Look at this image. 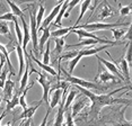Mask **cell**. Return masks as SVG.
Segmentation results:
<instances>
[{
  "instance_id": "1",
  "label": "cell",
  "mask_w": 132,
  "mask_h": 126,
  "mask_svg": "<svg viewBox=\"0 0 132 126\" xmlns=\"http://www.w3.org/2000/svg\"><path fill=\"white\" fill-rule=\"evenodd\" d=\"M76 90H79L81 91V94H84L86 96L89 100L92 101V107H90V115L93 118H96L100 114L101 109L105 106H111V105H116V104H128L130 105V101L128 99H122V98H114L113 95L116 94L118 91L122 89H129L130 90V85H129L127 88H122V89H116L114 91L110 92V94H106V95H96L94 92H92L90 90L88 89H85V88H81V87H78V86H75Z\"/></svg>"
},
{
  "instance_id": "2",
  "label": "cell",
  "mask_w": 132,
  "mask_h": 126,
  "mask_svg": "<svg viewBox=\"0 0 132 126\" xmlns=\"http://www.w3.org/2000/svg\"><path fill=\"white\" fill-rule=\"evenodd\" d=\"M59 70L62 71V73L64 74V81L69 82L70 85L73 86H78V87H81V88L85 89H94V90H100V91H104V90L107 89V87H102L98 83H94L90 82V81H86L85 79H81V78H77V77H72L71 74H69L67 71H64L63 68H61V65L59 67Z\"/></svg>"
},
{
  "instance_id": "3",
  "label": "cell",
  "mask_w": 132,
  "mask_h": 126,
  "mask_svg": "<svg viewBox=\"0 0 132 126\" xmlns=\"http://www.w3.org/2000/svg\"><path fill=\"white\" fill-rule=\"evenodd\" d=\"M29 67H31V72H35V73L38 74V78H37V82L40 83V85L42 86V89H43V96H42V101H44L47 106H49V94H50V89L51 87H52L53 82H55L56 80L59 79L58 77L55 78V79H53L52 78H49L46 76V74L42 73V72H37L36 70H34V68L31 65V61H29Z\"/></svg>"
},
{
  "instance_id": "4",
  "label": "cell",
  "mask_w": 132,
  "mask_h": 126,
  "mask_svg": "<svg viewBox=\"0 0 132 126\" xmlns=\"http://www.w3.org/2000/svg\"><path fill=\"white\" fill-rule=\"evenodd\" d=\"M131 23H92V24H85L79 27H75V28H80L85 29L88 33H93L96 31H103V29H112L114 27H120V26H130ZM73 28V29H75Z\"/></svg>"
},
{
  "instance_id": "5",
  "label": "cell",
  "mask_w": 132,
  "mask_h": 126,
  "mask_svg": "<svg viewBox=\"0 0 132 126\" xmlns=\"http://www.w3.org/2000/svg\"><path fill=\"white\" fill-rule=\"evenodd\" d=\"M106 55H109V56H110L111 62H110V61H106V60L103 59V58H101L100 55H96V59H97L101 63H103L105 67H106V68L110 70V72H111L112 74H114V76H116V77H118L121 81H125L124 77H123V76H122V73H121V71H120L119 69H118V65H116L118 63H116V61L112 58V55H111V54H110L109 52H106Z\"/></svg>"
},
{
  "instance_id": "6",
  "label": "cell",
  "mask_w": 132,
  "mask_h": 126,
  "mask_svg": "<svg viewBox=\"0 0 132 126\" xmlns=\"http://www.w3.org/2000/svg\"><path fill=\"white\" fill-rule=\"evenodd\" d=\"M100 62V61H98ZM95 81H98L100 83H106V82H115V83H120L121 80L119 79L116 76L112 74L109 71H102V63H98V73L95 77Z\"/></svg>"
},
{
  "instance_id": "7",
  "label": "cell",
  "mask_w": 132,
  "mask_h": 126,
  "mask_svg": "<svg viewBox=\"0 0 132 126\" xmlns=\"http://www.w3.org/2000/svg\"><path fill=\"white\" fill-rule=\"evenodd\" d=\"M53 41H54V43H55V47H54V50H53L52 54H50V61H52L53 65H56L60 56L62 55V51L64 49V37L53 38Z\"/></svg>"
},
{
  "instance_id": "8",
  "label": "cell",
  "mask_w": 132,
  "mask_h": 126,
  "mask_svg": "<svg viewBox=\"0 0 132 126\" xmlns=\"http://www.w3.org/2000/svg\"><path fill=\"white\" fill-rule=\"evenodd\" d=\"M62 4H63V2H59V4L56 5L55 7L52 9V11H51V13H50V15H49V16H47V17L45 18V19L43 20V24H42L41 27L37 29V32H42V29L46 28L47 26H50V25H51V23H52L53 20L55 19V17H56V15H58L59 10H60V9H61V7H62Z\"/></svg>"
},
{
  "instance_id": "9",
  "label": "cell",
  "mask_w": 132,
  "mask_h": 126,
  "mask_svg": "<svg viewBox=\"0 0 132 126\" xmlns=\"http://www.w3.org/2000/svg\"><path fill=\"white\" fill-rule=\"evenodd\" d=\"M51 28H52V26H47L46 28L42 29V36L40 37V41H38L37 43V47H38V58H41L42 55H43V46L44 44L46 43L47 41L50 40L51 37Z\"/></svg>"
},
{
  "instance_id": "10",
  "label": "cell",
  "mask_w": 132,
  "mask_h": 126,
  "mask_svg": "<svg viewBox=\"0 0 132 126\" xmlns=\"http://www.w3.org/2000/svg\"><path fill=\"white\" fill-rule=\"evenodd\" d=\"M113 15H114L113 8L111 7L107 2L104 1V2H102V4L98 6V15H97L98 19L103 20V19H105V18H107V17L113 16Z\"/></svg>"
},
{
  "instance_id": "11",
  "label": "cell",
  "mask_w": 132,
  "mask_h": 126,
  "mask_svg": "<svg viewBox=\"0 0 132 126\" xmlns=\"http://www.w3.org/2000/svg\"><path fill=\"white\" fill-rule=\"evenodd\" d=\"M88 100L89 99L87 97H84V98L78 99L77 101H75L72 105V108H71V115H72V117L77 116L86 106H88V104H89Z\"/></svg>"
},
{
  "instance_id": "12",
  "label": "cell",
  "mask_w": 132,
  "mask_h": 126,
  "mask_svg": "<svg viewBox=\"0 0 132 126\" xmlns=\"http://www.w3.org/2000/svg\"><path fill=\"white\" fill-rule=\"evenodd\" d=\"M9 76V79L5 82V87H4V100L6 101H9L11 97L14 95V90H15V82L10 79Z\"/></svg>"
},
{
  "instance_id": "13",
  "label": "cell",
  "mask_w": 132,
  "mask_h": 126,
  "mask_svg": "<svg viewBox=\"0 0 132 126\" xmlns=\"http://www.w3.org/2000/svg\"><path fill=\"white\" fill-rule=\"evenodd\" d=\"M53 91H54L53 94L52 92L49 94V108H51V109H53V108L60 103L61 96L63 94V91H62L61 89H55V90H53Z\"/></svg>"
},
{
  "instance_id": "14",
  "label": "cell",
  "mask_w": 132,
  "mask_h": 126,
  "mask_svg": "<svg viewBox=\"0 0 132 126\" xmlns=\"http://www.w3.org/2000/svg\"><path fill=\"white\" fill-rule=\"evenodd\" d=\"M23 24V42H22V49L23 51H26V46H27L28 42L31 41V32H29V27L25 22V18H20Z\"/></svg>"
},
{
  "instance_id": "15",
  "label": "cell",
  "mask_w": 132,
  "mask_h": 126,
  "mask_svg": "<svg viewBox=\"0 0 132 126\" xmlns=\"http://www.w3.org/2000/svg\"><path fill=\"white\" fill-rule=\"evenodd\" d=\"M42 103H43V101L40 100L38 103H36V105H35V106H31V107L25 108V109L23 110V113L18 116V118H16V119H25V118H26V119H28V118H32L33 115H34L35 112H36V109L41 106V104H42Z\"/></svg>"
},
{
  "instance_id": "16",
  "label": "cell",
  "mask_w": 132,
  "mask_h": 126,
  "mask_svg": "<svg viewBox=\"0 0 132 126\" xmlns=\"http://www.w3.org/2000/svg\"><path fill=\"white\" fill-rule=\"evenodd\" d=\"M15 50H16L17 52V56H18V62H19V70H18V77H22L23 73H24V67H25V61H24V58H25V55H24V51L22 49V46L16 43L15 44Z\"/></svg>"
},
{
  "instance_id": "17",
  "label": "cell",
  "mask_w": 132,
  "mask_h": 126,
  "mask_svg": "<svg viewBox=\"0 0 132 126\" xmlns=\"http://www.w3.org/2000/svg\"><path fill=\"white\" fill-rule=\"evenodd\" d=\"M29 54H31V55H28L29 58H31V59L33 60V61H34L35 63H36V64H38V67L42 68L44 71H46L47 73L51 74V76H52V77H56V76H58V73H56V71L54 70V68H53V67H51V65H45V64H43V63H42V62L40 61V60L36 59L34 55H33V52H32V51H31V52H29Z\"/></svg>"
},
{
  "instance_id": "18",
  "label": "cell",
  "mask_w": 132,
  "mask_h": 126,
  "mask_svg": "<svg viewBox=\"0 0 132 126\" xmlns=\"http://www.w3.org/2000/svg\"><path fill=\"white\" fill-rule=\"evenodd\" d=\"M64 100H65V99L63 98V100H62L61 104H60V107H59V109H58V113H56L55 118H54L53 126H62V125H63V123H64V110H63Z\"/></svg>"
},
{
  "instance_id": "19",
  "label": "cell",
  "mask_w": 132,
  "mask_h": 126,
  "mask_svg": "<svg viewBox=\"0 0 132 126\" xmlns=\"http://www.w3.org/2000/svg\"><path fill=\"white\" fill-rule=\"evenodd\" d=\"M73 29V27H59V29L56 31L51 32V36L53 38H61L64 37L65 35H68L69 33H71V31Z\"/></svg>"
},
{
  "instance_id": "20",
  "label": "cell",
  "mask_w": 132,
  "mask_h": 126,
  "mask_svg": "<svg viewBox=\"0 0 132 126\" xmlns=\"http://www.w3.org/2000/svg\"><path fill=\"white\" fill-rule=\"evenodd\" d=\"M19 96H20V92L18 91V89L16 90V92L13 95V97L9 101H7V105H6V112H9L13 108H15L17 105H19Z\"/></svg>"
},
{
  "instance_id": "21",
  "label": "cell",
  "mask_w": 132,
  "mask_h": 126,
  "mask_svg": "<svg viewBox=\"0 0 132 126\" xmlns=\"http://www.w3.org/2000/svg\"><path fill=\"white\" fill-rule=\"evenodd\" d=\"M71 33H75V34L78 35V37L79 38H92V40H101V37H98V36L94 35L93 33H88L86 32L85 29H72Z\"/></svg>"
},
{
  "instance_id": "22",
  "label": "cell",
  "mask_w": 132,
  "mask_h": 126,
  "mask_svg": "<svg viewBox=\"0 0 132 126\" xmlns=\"http://www.w3.org/2000/svg\"><path fill=\"white\" fill-rule=\"evenodd\" d=\"M77 94H78V91H77L76 89L70 90V92H69V95L67 96V98H65V100H64V105H63L64 113L67 112V110H69V108H70V105L72 104V101L75 100V98H76Z\"/></svg>"
},
{
  "instance_id": "23",
  "label": "cell",
  "mask_w": 132,
  "mask_h": 126,
  "mask_svg": "<svg viewBox=\"0 0 132 126\" xmlns=\"http://www.w3.org/2000/svg\"><path fill=\"white\" fill-rule=\"evenodd\" d=\"M116 65H119L120 68H121V73H122V76L124 77V79L125 81H130V73H129V65H128V63L127 61L124 60V58H122L121 59V61H120L119 64H116Z\"/></svg>"
},
{
  "instance_id": "24",
  "label": "cell",
  "mask_w": 132,
  "mask_h": 126,
  "mask_svg": "<svg viewBox=\"0 0 132 126\" xmlns=\"http://www.w3.org/2000/svg\"><path fill=\"white\" fill-rule=\"evenodd\" d=\"M90 5H92V1H89V0H85V1L81 2V5H80V15H79V17H78L75 27H77V25L79 24V22L81 20V18L84 17V15H85V13L88 10V8L90 7ZM75 27H73V28H75Z\"/></svg>"
},
{
  "instance_id": "25",
  "label": "cell",
  "mask_w": 132,
  "mask_h": 126,
  "mask_svg": "<svg viewBox=\"0 0 132 126\" xmlns=\"http://www.w3.org/2000/svg\"><path fill=\"white\" fill-rule=\"evenodd\" d=\"M68 5H69V1H68V0H64L63 4H62L61 9H60L58 15H56V17L54 19V24H53V25H59V24L61 23V19L63 18V15H64L65 10H67V8H68Z\"/></svg>"
},
{
  "instance_id": "26",
  "label": "cell",
  "mask_w": 132,
  "mask_h": 126,
  "mask_svg": "<svg viewBox=\"0 0 132 126\" xmlns=\"http://www.w3.org/2000/svg\"><path fill=\"white\" fill-rule=\"evenodd\" d=\"M82 59V55H81V53H80V51H78V53H77V55L75 56L73 59H71L70 61H69V72L68 73L69 74H72V72H73V69L76 68V65L79 63V61Z\"/></svg>"
},
{
  "instance_id": "27",
  "label": "cell",
  "mask_w": 132,
  "mask_h": 126,
  "mask_svg": "<svg viewBox=\"0 0 132 126\" xmlns=\"http://www.w3.org/2000/svg\"><path fill=\"white\" fill-rule=\"evenodd\" d=\"M45 14V7H44L43 4H40L38 6V10H37V15L35 17V20H36V28L38 29L42 25V20H43V16Z\"/></svg>"
},
{
  "instance_id": "28",
  "label": "cell",
  "mask_w": 132,
  "mask_h": 126,
  "mask_svg": "<svg viewBox=\"0 0 132 126\" xmlns=\"http://www.w3.org/2000/svg\"><path fill=\"white\" fill-rule=\"evenodd\" d=\"M7 4L9 5V7L11 8V13H13V15H15L16 17H19V18H25L24 11L16 4H14V2H11V1H7Z\"/></svg>"
},
{
  "instance_id": "29",
  "label": "cell",
  "mask_w": 132,
  "mask_h": 126,
  "mask_svg": "<svg viewBox=\"0 0 132 126\" xmlns=\"http://www.w3.org/2000/svg\"><path fill=\"white\" fill-rule=\"evenodd\" d=\"M110 31L113 33L115 42H119V40H121L123 36L125 35V33H127L128 29H125V28H112V29H110Z\"/></svg>"
},
{
  "instance_id": "30",
  "label": "cell",
  "mask_w": 132,
  "mask_h": 126,
  "mask_svg": "<svg viewBox=\"0 0 132 126\" xmlns=\"http://www.w3.org/2000/svg\"><path fill=\"white\" fill-rule=\"evenodd\" d=\"M50 46H51V41L49 40L47 41V43H46V47H45V52H44V54L42 55V58H43V64H45V65H50V54H51V49H50Z\"/></svg>"
},
{
  "instance_id": "31",
  "label": "cell",
  "mask_w": 132,
  "mask_h": 126,
  "mask_svg": "<svg viewBox=\"0 0 132 126\" xmlns=\"http://www.w3.org/2000/svg\"><path fill=\"white\" fill-rule=\"evenodd\" d=\"M0 35H8L9 36L10 40H13V37H11L10 35V32H9V26H8L7 22H0Z\"/></svg>"
},
{
  "instance_id": "32",
  "label": "cell",
  "mask_w": 132,
  "mask_h": 126,
  "mask_svg": "<svg viewBox=\"0 0 132 126\" xmlns=\"http://www.w3.org/2000/svg\"><path fill=\"white\" fill-rule=\"evenodd\" d=\"M0 20L1 22H16L17 17L13 15V13H5L4 15L0 16Z\"/></svg>"
},
{
  "instance_id": "33",
  "label": "cell",
  "mask_w": 132,
  "mask_h": 126,
  "mask_svg": "<svg viewBox=\"0 0 132 126\" xmlns=\"http://www.w3.org/2000/svg\"><path fill=\"white\" fill-rule=\"evenodd\" d=\"M15 24V31H16V34H17V43H18L19 45L22 44V42H23V32L20 31V27L18 25V22H14Z\"/></svg>"
},
{
  "instance_id": "34",
  "label": "cell",
  "mask_w": 132,
  "mask_h": 126,
  "mask_svg": "<svg viewBox=\"0 0 132 126\" xmlns=\"http://www.w3.org/2000/svg\"><path fill=\"white\" fill-rule=\"evenodd\" d=\"M78 4H79V1H78V0H73V1H70V2H69L68 8H67V10H65L63 17H64V18H69V16H70V11L72 10L75 6H77Z\"/></svg>"
},
{
  "instance_id": "35",
  "label": "cell",
  "mask_w": 132,
  "mask_h": 126,
  "mask_svg": "<svg viewBox=\"0 0 132 126\" xmlns=\"http://www.w3.org/2000/svg\"><path fill=\"white\" fill-rule=\"evenodd\" d=\"M65 115V118H67V126H75V122H73V117L71 115V110H67L64 113Z\"/></svg>"
},
{
  "instance_id": "36",
  "label": "cell",
  "mask_w": 132,
  "mask_h": 126,
  "mask_svg": "<svg viewBox=\"0 0 132 126\" xmlns=\"http://www.w3.org/2000/svg\"><path fill=\"white\" fill-rule=\"evenodd\" d=\"M120 14H121V16H128V15L131 14V6H125V7H121L120 8Z\"/></svg>"
},
{
  "instance_id": "37",
  "label": "cell",
  "mask_w": 132,
  "mask_h": 126,
  "mask_svg": "<svg viewBox=\"0 0 132 126\" xmlns=\"http://www.w3.org/2000/svg\"><path fill=\"white\" fill-rule=\"evenodd\" d=\"M124 60L127 61L129 67H131V46H130V42L128 43V52H127V56H125Z\"/></svg>"
},
{
  "instance_id": "38",
  "label": "cell",
  "mask_w": 132,
  "mask_h": 126,
  "mask_svg": "<svg viewBox=\"0 0 132 126\" xmlns=\"http://www.w3.org/2000/svg\"><path fill=\"white\" fill-rule=\"evenodd\" d=\"M50 112H51V108L47 107V110H46V114H45V117L43 118V122L40 126H47V118H49V115H50Z\"/></svg>"
},
{
  "instance_id": "39",
  "label": "cell",
  "mask_w": 132,
  "mask_h": 126,
  "mask_svg": "<svg viewBox=\"0 0 132 126\" xmlns=\"http://www.w3.org/2000/svg\"><path fill=\"white\" fill-rule=\"evenodd\" d=\"M31 124H32V118H28V119H24V121L20 123V125L19 126H31Z\"/></svg>"
},
{
  "instance_id": "40",
  "label": "cell",
  "mask_w": 132,
  "mask_h": 126,
  "mask_svg": "<svg viewBox=\"0 0 132 126\" xmlns=\"http://www.w3.org/2000/svg\"><path fill=\"white\" fill-rule=\"evenodd\" d=\"M127 35H124V38H127V40H129V42L131 41V28H128L127 31Z\"/></svg>"
},
{
  "instance_id": "41",
  "label": "cell",
  "mask_w": 132,
  "mask_h": 126,
  "mask_svg": "<svg viewBox=\"0 0 132 126\" xmlns=\"http://www.w3.org/2000/svg\"><path fill=\"white\" fill-rule=\"evenodd\" d=\"M6 113H7V112L4 110V112L1 113V115H0V126H1V122H2V119H4V117L6 116Z\"/></svg>"
},
{
  "instance_id": "42",
  "label": "cell",
  "mask_w": 132,
  "mask_h": 126,
  "mask_svg": "<svg viewBox=\"0 0 132 126\" xmlns=\"http://www.w3.org/2000/svg\"><path fill=\"white\" fill-rule=\"evenodd\" d=\"M0 8H1V9H2V8H4V5H2V4H1V2H0Z\"/></svg>"
},
{
  "instance_id": "43",
  "label": "cell",
  "mask_w": 132,
  "mask_h": 126,
  "mask_svg": "<svg viewBox=\"0 0 132 126\" xmlns=\"http://www.w3.org/2000/svg\"><path fill=\"white\" fill-rule=\"evenodd\" d=\"M1 101H2V99H1V97H0V104H1Z\"/></svg>"
},
{
  "instance_id": "44",
  "label": "cell",
  "mask_w": 132,
  "mask_h": 126,
  "mask_svg": "<svg viewBox=\"0 0 132 126\" xmlns=\"http://www.w3.org/2000/svg\"><path fill=\"white\" fill-rule=\"evenodd\" d=\"M5 126H10V125H9V124H7V125H5Z\"/></svg>"
},
{
  "instance_id": "45",
  "label": "cell",
  "mask_w": 132,
  "mask_h": 126,
  "mask_svg": "<svg viewBox=\"0 0 132 126\" xmlns=\"http://www.w3.org/2000/svg\"><path fill=\"white\" fill-rule=\"evenodd\" d=\"M31 126H34V124H31Z\"/></svg>"
}]
</instances>
